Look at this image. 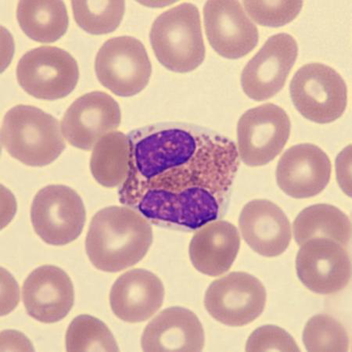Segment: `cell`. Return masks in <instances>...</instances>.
I'll use <instances>...</instances> for the list:
<instances>
[{"label":"cell","mask_w":352,"mask_h":352,"mask_svg":"<svg viewBox=\"0 0 352 352\" xmlns=\"http://www.w3.org/2000/svg\"><path fill=\"white\" fill-rule=\"evenodd\" d=\"M128 139L129 173L119 192L126 206L144 195L214 196L224 202L240 167L234 142L206 129L157 124Z\"/></svg>","instance_id":"cell-1"},{"label":"cell","mask_w":352,"mask_h":352,"mask_svg":"<svg viewBox=\"0 0 352 352\" xmlns=\"http://www.w3.org/2000/svg\"><path fill=\"white\" fill-rule=\"evenodd\" d=\"M152 241V227L143 215L128 207L111 206L91 221L86 250L96 269L118 272L140 262Z\"/></svg>","instance_id":"cell-2"},{"label":"cell","mask_w":352,"mask_h":352,"mask_svg":"<svg viewBox=\"0 0 352 352\" xmlns=\"http://www.w3.org/2000/svg\"><path fill=\"white\" fill-rule=\"evenodd\" d=\"M59 122L36 107L20 104L6 113L1 142L8 154L28 166L54 162L66 147Z\"/></svg>","instance_id":"cell-3"},{"label":"cell","mask_w":352,"mask_h":352,"mask_svg":"<svg viewBox=\"0 0 352 352\" xmlns=\"http://www.w3.org/2000/svg\"><path fill=\"white\" fill-rule=\"evenodd\" d=\"M153 50L167 69L195 71L206 58L200 12L195 4L183 3L162 13L150 32Z\"/></svg>","instance_id":"cell-4"},{"label":"cell","mask_w":352,"mask_h":352,"mask_svg":"<svg viewBox=\"0 0 352 352\" xmlns=\"http://www.w3.org/2000/svg\"><path fill=\"white\" fill-rule=\"evenodd\" d=\"M289 93L302 116L318 124L338 120L348 104L343 78L331 67L320 63L300 67L292 78Z\"/></svg>","instance_id":"cell-5"},{"label":"cell","mask_w":352,"mask_h":352,"mask_svg":"<svg viewBox=\"0 0 352 352\" xmlns=\"http://www.w3.org/2000/svg\"><path fill=\"white\" fill-rule=\"evenodd\" d=\"M95 72L102 86L116 96L129 98L148 85L152 66L139 39L119 36L102 45L96 55Z\"/></svg>","instance_id":"cell-6"},{"label":"cell","mask_w":352,"mask_h":352,"mask_svg":"<svg viewBox=\"0 0 352 352\" xmlns=\"http://www.w3.org/2000/svg\"><path fill=\"white\" fill-rule=\"evenodd\" d=\"M34 230L50 245L64 246L81 235L86 208L77 192L64 185H50L37 192L31 208Z\"/></svg>","instance_id":"cell-7"},{"label":"cell","mask_w":352,"mask_h":352,"mask_svg":"<svg viewBox=\"0 0 352 352\" xmlns=\"http://www.w3.org/2000/svg\"><path fill=\"white\" fill-rule=\"evenodd\" d=\"M16 73L20 87L27 94L47 100L66 98L75 89L79 78L76 59L55 47L28 51L19 60Z\"/></svg>","instance_id":"cell-8"},{"label":"cell","mask_w":352,"mask_h":352,"mask_svg":"<svg viewBox=\"0 0 352 352\" xmlns=\"http://www.w3.org/2000/svg\"><path fill=\"white\" fill-rule=\"evenodd\" d=\"M292 123L287 112L274 104L247 111L237 123V151L241 160L252 167L274 160L285 148Z\"/></svg>","instance_id":"cell-9"},{"label":"cell","mask_w":352,"mask_h":352,"mask_svg":"<svg viewBox=\"0 0 352 352\" xmlns=\"http://www.w3.org/2000/svg\"><path fill=\"white\" fill-rule=\"evenodd\" d=\"M266 298L265 288L256 277L235 272L212 283L204 306L210 316L223 324L243 327L263 314Z\"/></svg>","instance_id":"cell-10"},{"label":"cell","mask_w":352,"mask_h":352,"mask_svg":"<svg viewBox=\"0 0 352 352\" xmlns=\"http://www.w3.org/2000/svg\"><path fill=\"white\" fill-rule=\"evenodd\" d=\"M298 56V43L289 34L269 38L243 68L241 87L244 94L256 101L274 98L285 87Z\"/></svg>","instance_id":"cell-11"},{"label":"cell","mask_w":352,"mask_h":352,"mask_svg":"<svg viewBox=\"0 0 352 352\" xmlns=\"http://www.w3.org/2000/svg\"><path fill=\"white\" fill-rule=\"evenodd\" d=\"M297 274L303 285L319 294H333L349 285L350 254L344 247L324 237L314 238L300 246Z\"/></svg>","instance_id":"cell-12"},{"label":"cell","mask_w":352,"mask_h":352,"mask_svg":"<svg viewBox=\"0 0 352 352\" xmlns=\"http://www.w3.org/2000/svg\"><path fill=\"white\" fill-rule=\"evenodd\" d=\"M203 13L208 42L223 58L239 59L257 47L258 28L240 2L208 1Z\"/></svg>","instance_id":"cell-13"},{"label":"cell","mask_w":352,"mask_h":352,"mask_svg":"<svg viewBox=\"0 0 352 352\" xmlns=\"http://www.w3.org/2000/svg\"><path fill=\"white\" fill-rule=\"evenodd\" d=\"M120 107L111 96L100 91L78 98L61 121L62 133L72 146L89 151L107 134L120 126Z\"/></svg>","instance_id":"cell-14"},{"label":"cell","mask_w":352,"mask_h":352,"mask_svg":"<svg viewBox=\"0 0 352 352\" xmlns=\"http://www.w3.org/2000/svg\"><path fill=\"white\" fill-rule=\"evenodd\" d=\"M25 308L33 319L54 323L65 318L75 302L69 276L54 265H43L28 276L22 287Z\"/></svg>","instance_id":"cell-15"},{"label":"cell","mask_w":352,"mask_h":352,"mask_svg":"<svg viewBox=\"0 0 352 352\" xmlns=\"http://www.w3.org/2000/svg\"><path fill=\"white\" fill-rule=\"evenodd\" d=\"M331 169L330 158L319 146L311 144L295 145L278 162L277 184L289 197H314L326 188Z\"/></svg>","instance_id":"cell-16"},{"label":"cell","mask_w":352,"mask_h":352,"mask_svg":"<svg viewBox=\"0 0 352 352\" xmlns=\"http://www.w3.org/2000/svg\"><path fill=\"white\" fill-rule=\"evenodd\" d=\"M239 226L243 240L264 257L279 256L292 241V226L286 214L268 200L248 202L241 213Z\"/></svg>","instance_id":"cell-17"},{"label":"cell","mask_w":352,"mask_h":352,"mask_svg":"<svg viewBox=\"0 0 352 352\" xmlns=\"http://www.w3.org/2000/svg\"><path fill=\"white\" fill-rule=\"evenodd\" d=\"M164 298L161 280L148 270L135 269L124 272L113 283L110 305L118 319L138 323L154 316L162 307Z\"/></svg>","instance_id":"cell-18"},{"label":"cell","mask_w":352,"mask_h":352,"mask_svg":"<svg viewBox=\"0 0 352 352\" xmlns=\"http://www.w3.org/2000/svg\"><path fill=\"white\" fill-rule=\"evenodd\" d=\"M206 344L201 322L189 309L162 311L146 326L141 338L144 351H201Z\"/></svg>","instance_id":"cell-19"},{"label":"cell","mask_w":352,"mask_h":352,"mask_svg":"<svg viewBox=\"0 0 352 352\" xmlns=\"http://www.w3.org/2000/svg\"><path fill=\"white\" fill-rule=\"evenodd\" d=\"M241 237L234 225L213 221L192 236L190 257L195 268L204 275L219 276L228 272L239 252Z\"/></svg>","instance_id":"cell-20"},{"label":"cell","mask_w":352,"mask_h":352,"mask_svg":"<svg viewBox=\"0 0 352 352\" xmlns=\"http://www.w3.org/2000/svg\"><path fill=\"white\" fill-rule=\"evenodd\" d=\"M293 232L299 246L314 238L324 237L347 248L351 241V224L347 215L338 208L319 204L300 212L294 221Z\"/></svg>","instance_id":"cell-21"},{"label":"cell","mask_w":352,"mask_h":352,"mask_svg":"<svg viewBox=\"0 0 352 352\" xmlns=\"http://www.w3.org/2000/svg\"><path fill=\"white\" fill-rule=\"evenodd\" d=\"M16 19L27 36L43 43L58 41L69 25L66 6L62 1H21Z\"/></svg>","instance_id":"cell-22"},{"label":"cell","mask_w":352,"mask_h":352,"mask_svg":"<svg viewBox=\"0 0 352 352\" xmlns=\"http://www.w3.org/2000/svg\"><path fill=\"white\" fill-rule=\"evenodd\" d=\"M129 167L128 136L112 132L102 138L94 147L90 170L100 185L112 188L123 184Z\"/></svg>","instance_id":"cell-23"},{"label":"cell","mask_w":352,"mask_h":352,"mask_svg":"<svg viewBox=\"0 0 352 352\" xmlns=\"http://www.w3.org/2000/svg\"><path fill=\"white\" fill-rule=\"evenodd\" d=\"M67 351H118L115 337L98 318L81 315L67 328L65 338Z\"/></svg>","instance_id":"cell-24"},{"label":"cell","mask_w":352,"mask_h":352,"mask_svg":"<svg viewBox=\"0 0 352 352\" xmlns=\"http://www.w3.org/2000/svg\"><path fill=\"white\" fill-rule=\"evenodd\" d=\"M78 25L92 35H105L120 25L124 14V1H72Z\"/></svg>","instance_id":"cell-25"},{"label":"cell","mask_w":352,"mask_h":352,"mask_svg":"<svg viewBox=\"0 0 352 352\" xmlns=\"http://www.w3.org/2000/svg\"><path fill=\"white\" fill-rule=\"evenodd\" d=\"M308 351H348L350 340L344 327L330 315L311 317L303 333Z\"/></svg>","instance_id":"cell-26"},{"label":"cell","mask_w":352,"mask_h":352,"mask_svg":"<svg viewBox=\"0 0 352 352\" xmlns=\"http://www.w3.org/2000/svg\"><path fill=\"white\" fill-rule=\"evenodd\" d=\"M250 16L258 25L279 28L291 23L302 9V1H243Z\"/></svg>","instance_id":"cell-27"},{"label":"cell","mask_w":352,"mask_h":352,"mask_svg":"<svg viewBox=\"0 0 352 352\" xmlns=\"http://www.w3.org/2000/svg\"><path fill=\"white\" fill-rule=\"evenodd\" d=\"M247 351H299L294 339L283 329L274 325H265L255 330L249 337Z\"/></svg>","instance_id":"cell-28"},{"label":"cell","mask_w":352,"mask_h":352,"mask_svg":"<svg viewBox=\"0 0 352 352\" xmlns=\"http://www.w3.org/2000/svg\"><path fill=\"white\" fill-rule=\"evenodd\" d=\"M351 146L342 151L337 159L338 181L346 195L351 197Z\"/></svg>","instance_id":"cell-29"},{"label":"cell","mask_w":352,"mask_h":352,"mask_svg":"<svg viewBox=\"0 0 352 352\" xmlns=\"http://www.w3.org/2000/svg\"><path fill=\"white\" fill-rule=\"evenodd\" d=\"M33 351L31 342L22 333L13 331H3L1 351Z\"/></svg>","instance_id":"cell-30"}]
</instances>
